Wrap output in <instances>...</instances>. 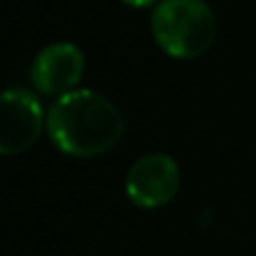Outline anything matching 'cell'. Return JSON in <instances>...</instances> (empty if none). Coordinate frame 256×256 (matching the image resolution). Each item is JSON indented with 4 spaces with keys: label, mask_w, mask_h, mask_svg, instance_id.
<instances>
[{
    "label": "cell",
    "mask_w": 256,
    "mask_h": 256,
    "mask_svg": "<svg viewBox=\"0 0 256 256\" xmlns=\"http://www.w3.org/2000/svg\"><path fill=\"white\" fill-rule=\"evenodd\" d=\"M180 186V166L168 153H146L130 164L126 194L140 207H158Z\"/></svg>",
    "instance_id": "4"
},
{
    "label": "cell",
    "mask_w": 256,
    "mask_h": 256,
    "mask_svg": "<svg viewBox=\"0 0 256 256\" xmlns=\"http://www.w3.org/2000/svg\"><path fill=\"white\" fill-rule=\"evenodd\" d=\"M158 43L173 56H198L216 36V16L204 0H160L150 16Z\"/></svg>",
    "instance_id": "2"
},
{
    "label": "cell",
    "mask_w": 256,
    "mask_h": 256,
    "mask_svg": "<svg viewBox=\"0 0 256 256\" xmlns=\"http://www.w3.org/2000/svg\"><path fill=\"white\" fill-rule=\"evenodd\" d=\"M43 126L40 99L27 88H7L0 97V153H18L36 142Z\"/></svg>",
    "instance_id": "3"
},
{
    "label": "cell",
    "mask_w": 256,
    "mask_h": 256,
    "mask_svg": "<svg viewBox=\"0 0 256 256\" xmlns=\"http://www.w3.org/2000/svg\"><path fill=\"white\" fill-rule=\"evenodd\" d=\"M48 132L61 150L72 155H97L117 144L126 122L120 108L90 88L61 94L48 110Z\"/></svg>",
    "instance_id": "1"
},
{
    "label": "cell",
    "mask_w": 256,
    "mask_h": 256,
    "mask_svg": "<svg viewBox=\"0 0 256 256\" xmlns=\"http://www.w3.org/2000/svg\"><path fill=\"white\" fill-rule=\"evenodd\" d=\"M124 2H128V4H135V7H146V4L155 2V0H124Z\"/></svg>",
    "instance_id": "6"
},
{
    "label": "cell",
    "mask_w": 256,
    "mask_h": 256,
    "mask_svg": "<svg viewBox=\"0 0 256 256\" xmlns=\"http://www.w3.org/2000/svg\"><path fill=\"white\" fill-rule=\"evenodd\" d=\"M84 74V54L70 40L50 43L32 63V81L40 92L66 94Z\"/></svg>",
    "instance_id": "5"
}]
</instances>
